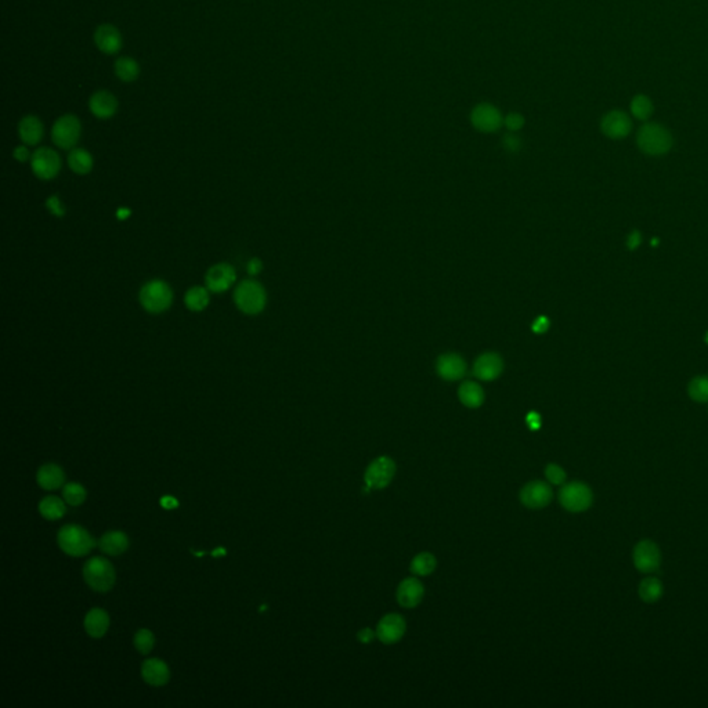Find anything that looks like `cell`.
<instances>
[{
  "label": "cell",
  "mask_w": 708,
  "mask_h": 708,
  "mask_svg": "<svg viewBox=\"0 0 708 708\" xmlns=\"http://www.w3.org/2000/svg\"><path fill=\"white\" fill-rule=\"evenodd\" d=\"M638 145L649 155H663L672 147L671 133L658 123H646L638 132Z\"/></svg>",
  "instance_id": "obj_4"
},
{
  "label": "cell",
  "mask_w": 708,
  "mask_h": 708,
  "mask_svg": "<svg viewBox=\"0 0 708 708\" xmlns=\"http://www.w3.org/2000/svg\"><path fill=\"white\" fill-rule=\"evenodd\" d=\"M68 165L76 174H87L93 169V156L83 148H72L68 155Z\"/></svg>",
  "instance_id": "obj_27"
},
{
  "label": "cell",
  "mask_w": 708,
  "mask_h": 708,
  "mask_svg": "<svg viewBox=\"0 0 708 708\" xmlns=\"http://www.w3.org/2000/svg\"><path fill=\"white\" fill-rule=\"evenodd\" d=\"M559 501L566 510L572 513H580L591 508L594 494L585 483L572 481L561 488Z\"/></svg>",
  "instance_id": "obj_6"
},
{
  "label": "cell",
  "mask_w": 708,
  "mask_h": 708,
  "mask_svg": "<svg viewBox=\"0 0 708 708\" xmlns=\"http://www.w3.org/2000/svg\"><path fill=\"white\" fill-rule=\"evenodd\" d=\"M31 166L41 180H52L61 170V158L54 149L43 147L34 152Z\"/></svg>",
  "instance_id": "obj_9"
},
{
  "label": "cell",
  "mask_w": 708,
  "mask_h": 708,
  "mask_svg": "<svg viewBox=\"0 0 708 708\" xmlns=\"http://www.w3.org/2000/svg\"><path fill=\"white\" fill-rule=\"evenodd\" d=\"M503 370L502 359L497 353H484L475 362L473 374L477 379L488 382L497 379Z\"/></svg>",
  "instance_id": "obj_16"
},
{
  "label": "cell",
  "mask_w": 708,
  "mask_h": 708,
  "mask_svg": "<svg viewBox=\"0 0 708 708\" xmlns=\"http://www.w3.org/2000/svg\"><path fill=\"white\" fill-rule=\"evenodd\" d=\"M115 72H116V76L121 81L132 82V81L137 79V76L140 74V67H138V64L133 59H130V57H121L115 63Z\"/></svg>",
  "instance_id": "obj_32"
},
{
  "label": "cell",
  "mask_w": 708,
  "mask_h": 708,
  "mask_svg": "<svg viewBox=\"0 0 708 708\" xmlns=\"http://www.w3.org/2000/svg\"><path fill=\"white\" fill-rule=\"evenodd\" d=\"M550 328V320L545 317V315H540L534 322H533V331L536 333H544L545 331H548Z\"/></svg>",
  "instance_id": "obj_40"
},
{
  "label": "cell",
  "mask_w": 708,
  "mask_h": 708,
  "mask_svg": "<svg viewBox=\"0 0 708 708\" xmlns=\"http://www.w3.org/2000/svg\"><path fill=\"white\" fill-rule=\"evenodd\" d=\"M689 396L697 403H708V377L694 378L689 384Z\"/></svg>",
  "instance_id": "obj_34"
},
{
  "label": "cell",
  "mask_w": 708,
  "mask_h": 708,
  "mask_svg": "<svg viewBox=\"0 0 708 708\" xmlns=\"http://www.w3.org/2000/svg\"><path fill=\"white\" fill-rule=\"evenodd\" d=\"M554 491L548 483L534 480L527 483L520 491V501L528 509H543L551 503Z\"/></svg>",
  "instance_id": "obj_11"
},
{
  "label": "cell",
  "mask_w": 708,
  "mask_h": 708,
  "mask_svg": "<svg viewBox=\"0 0 708 708\" xmlns=\"http://www.w3.org/2000/svg\"><path fill=\"white\" fill-rule=\"evenodd\" d=\"M406 629L407 625L404 618L397 613H391L381 618L375 634L382 643L392 645L399 642L404 636Z\"/></svg>",
  "instance_id": "obj_13"
},
{
  "label": "cell",
  "mask_w": 708,
  "mask_h": 708,
  "mask_svg": "<svg viewBox=\"0 0 708 708\" xmlns=\"http://www.w3.org/2000/svg\"><path fill=\"white\" fill-rule=\"evenodd\" d=\"M155 645V636L149 629H140L134 635V647L141 654H148Z\"/></svg>",
  "instance_id": "obj_36"
},
{
  "label": "cell",
  "mask_w": 708,
  "mask_h": 708,
  "mask_svg": "<svg viewBox=\"0 0 708 708\" xmlns=\"http://www.w3.org/2000/svg\"><path fill=\"white\" fill-rule=\"evenodd\" d=\"M94 42L97 48L105 54H115L122 48V37L119 31L110 24H104L97 28L94 34Z\"/></svg>",
  "instance_id": "obj_19"
},
{
  "label": "cell",
  "mask_w": 708,
  "mask_h": 708,
  "mask_svg": "<svg viewBox=\"0 0 708 708\" xmlns=\"http://www.w3.org/2000/svg\"><path fill=\"white\" fill-rule=\"evenodd\" d=\"M705 342H707V343H708V333H707V335H705Z\"/></svg>",
  "instance_id": "obj_49"
},
{
  "label": "cell",
  "mask_w": 708,
  "mask_h": 708,
  "mask_svg": "<svg viewBox=\"0 0 708 708\" xmlns=\"http://www.w3.org/2000/svg\"><path fill=\"white\" fill-rule=\"evenodd\" d=\"M30 156H31V154H30L28 148H27V147H24V145H20V147H17V148L14 149V158H16L19 162H25V160H28V158H30Z\"/></svg>",
  "instance_id": "obj_44"
},
{
  "label": "cell",
  "mask_w": 708,
  "mask_h": 708,
  "mask_svg": "<svg viewBox=\"0 0 708 708\" xmlns=\"http://www.w3.org/2000/svg\"><path fill=\"white\" fill-rule=\"evenodd\" d=\"M503 145L506 149L514 152L520 148V140L516 137V136H512V134H508L505 138H503Z\"/></svg>",
  "instance_id": "obj_42"
},
{
  "label": "cell",
  "mask_w": 708,
  "mask_h": 708,
  "mask_svg": "<svg viewBox=\"0 0 708 708\" xmlns=\"http://www.w3.org/2000/svg\"><path fill=\"white\" fill-rule=\"evenodd\" d=\"M641 242H642V236H641L638 231H634V233H631V234H629L628 241H627V245H628V248H629L631 251H634V249H636V248L641 245Z\"/></svg>",
  "instance_id": "obj_43"
},
{
  "label": "cell",
  "mask_w": 708,
  "mask_h": 708,
  "mask_svg": "<svg viewBox=\"0 0 708 708\" xmlns=\"http://www.w3.org/2000/svg\"><path fill=\"white\" fill-rule=\"evenodd\" d=\"M472 123L477 130L491 133L499 129L502 123V118L499 112L490 104L477 105L470 115Z\"/></svg>",
  "instance_id": "obj_17"
},
{
  "label": "cell",
  "mask_w": 708,
  "mask_h": 708,
  "mask_svg": "<svg viewBox=\"0 0 708 708\" xmlns=\"http://www.w3.org/2000/svg\"><path fill=\"white\" fill-rule=\"evenodd\" d=\"M436 370L444 381L454 382L459 381L466 374V363L458 354L447 353L437 359Z\"/></svg>",
  "instance_id": "obj_15"
},
{
  "label": "cell",
  "mask_w": 708,
  "mask_h": 708,
  "mask_svg": "<svg viewBox=\"0 0 708 708\" xmlns=\"http://www.w3.org/2000/svg\"><path fill=\"white\" fill-rule=\"evenodd\" d=\"M57 541L60 548L70 556L81 558L87 555L94 547L96 540L87 533V531L78 524H67L64 525L57 536Z\"/></svg>",
  "instance_id": "obj_2"
},
{
  "label": "cell",
  "mask_w": 708,
  "mask_h": 708,
  "mask_svg": "<svg viewBox=\"0 0 708 708\" xmlns=\"http://www.w3.org/2000/svg\"><path fill=\"white\" fill-rule=\"evenodd\" d=\"M138 299L144 310L151 314H160L171 306L173 291L166 281L151 280L141 287Z\"/></svg>",
  "instance_id": "obj_3"
},
{
  "label": "cell",
  "mask_w": 708,
  "mask_h": 708,
  "mask_svg": "<svg viewBox=\"0 0 708 708\" xmlns=\"http://www.w3.org/2000/svg\"><path fill=\"white\" fill-rule=\"evenodd\" d=\"M237 280V274L233 266L229 263H219L211 267L205 275V284L209 292L222 293L229 291Z\"/></svg>",
  "instance_id": "obj_12"
},
{
  "label": "cell",
  "mask_w": 708,
  "mask_h": 708,
  "mask_svg": "<svg viewBox=\"0 0 708 708\" xmlns=\"http://www.w3.org/2000/svg\"><path fill=\"white\" fill-rule=\"evenodd\" d=\"M396 475V464L389 457H379L374 459L364 475V480L368 488L382 490L386 488Z\"/></svg>",
  "instance_id": "obj_8"
},
{
  "label": "cell",
  "mask_w": 708,
  "mask_h": 708,
  "mask_svg": "<svg viewBox=\"0 0 708 708\" xmlns=\"http://www.w3.org/2000/svg\"><path fill=\"white\" fill-rule=\"evenodd\" d=\"M89 107L94 116H97L100 119H108L115 115V112L118 110V101L114 94H111L110 92L101 90L92 96V98L89 101Z\"/></svg>",
  "instance_id": "obj_21"
},
{
  "label": "cell",
  "mask_w": 708,
  "mask_h": 708,
  "mask_svg": "<svg viewBox=\"0 0 708 708\" xmlns=\"http://www.w3.org/2000/svg\"><path fill=\"white\" fill-rule=\"evenodd\" d=\"M234 303L247 315L260 314L267 303V293L263 285L255 280L240 282L234 291Z\"/></svg>",
  "instance_id": "obj_1"
},
{
  "label": "cell",
  "mask_w": 708,
  "mask_h": 708,
  "mask_svg": "<svg viewBox=\"0 0 708 708\" xmlns=\"http://www.w3.org/2000/svg\"><path fill=\"white\" fill-rule=\"evenodd\" d=\"M129 216H130V211H129V209H125V208L119 209V212H118V219L123 220V219H127Z\"/></svg>",
  "instance_id": "obj_48"
},
{
  "label": "cell",
  "mask_w": 708,
  "mask_h": 708,
  "mask_svg": "<svg viewBox=\"0 0 708 708\" xmlns=\"http://www.w3.org/2000/svg\"><path fill=\"white\" fill-rule=\"evenodd\" d=\"M141 676L151 686H163L170 678L169 667L159 658H148L141 665Z\"/></svg>",
  "instance_id": "obj_20"
},
{
  "label": "cell",
  "mask_w": 708,
  "mask_h": 708,
  "mask_svg": "<svg viewBox=\"0 0 708 708\" xmlns=\"http://www.w3.org/2000/svg\"><path fill=\"white\" fill-rule=\"evenodd\" d=\"M436 566H437V561H436V558L432 554L421 552L419 555H417L413 559L410 569H411V573L414 576H422L424 577V576L432 574L435 572Z\"/></svg>",
  "instance_id": "obj_31"
},
{
  "label": "cell",
  "mask_w": 708,
  "mask_h": 708,
  "mask_svg": "<svg viewBox=\"0 0 708 708\" xmlns=\"http://www.w3.org/2000/svg\"><path fill=\"white\" fill-rule=\"evenodd\" d=\"M43 133H45L43 123L41 122L39 118H37L34 115H28V116L23 118L19 125L20 138L27 145H37L38 143H41L43 138Z\"/></svg>",
  "instance_id": "obj_22"
},
{
  "label": "cell",
  "mask_w": 708,
  "mask_h": 708,
  "mask_svg": "<svg viewBox=\"0 0 708 708\" xmlns=\"http://www.w3.org/2000/svg\"><path fill=\"white\" fill-rule=\"evenodd\" d=\"M262 270H263V263H262V260H260V259H258V258L251 259V260L248 262V264H247V271H248V274H249V275H258Z\"/></svg>",
  "instance_id": "obj_41"
},
{
  "label": "cell",
  "mask_w": 708,
  "mask_h": 708,
  "mask_svg": "<svg viewBox=\"0 0 708 708\" xmlns=\"http://www.w3.org/2000/svg\"><path fill=\"white\" fill-rule=\"evenodd\" d=\"M631 112L636 119L646 121L653 114V103L645 94H638L631 100Z\"/></svg>",
  "instance_id": "obj_33"
},
{
  "label": "cell",
  "mask_w": 708,
  "mask_h": 708,
  "mask_svg": "<svg viewBox=\"0 0 708 708\" xmlns=\"http://www.w3.org/2000/svg\"><path fill=\"white\" fill-rule=\"evenodd\" d=\"M505 125L510 130H517V129H520L523 126V118L519 114H509L505 118Z\"/></svg>",
  "instance_id": "obj_39"
},
{
  "label": "cell",
  "mask_w": 708,
  "mask_h": 708,
  "mask_svg": "<svg viewBox=\"0 0 708 708\" xmlns=\"http://www.w3.org/2000/svg\"><path fill=\"white\" fill-rule=\"evenodd\" d=\"M41 514L48 520H56L65 514V503L57 497H46L39 503Z\"/></svg>",
  "instance_id": "obj_30"
},
{
  "label": "cell",
  "mask_w": 708,
  "mask_h": 708,
  "mask_svg": "<svg viewBox=\"0 0 708 708\" xmlns=\"http://www.w3.org/2000/svg\"><path fill=\"white\" fill-rule=\"evenodd\" d=\"M110 627V616L103 609H92L85 618V629L92 638H101Z\"/></svg>",
  "instance_id": "obj_24"
},
{
  "label": "cell",
  "mask_w": 708,
  "mask_h": 708,
  "mask_svg": "<svg viewBox=\"0 0 708 708\" xmlns=\"http://www.w3.org/2000/svg\"><path fill=\"white\" fill-rule=\"evenodd\" d=\"M601 129L605 133V136L617 140L629 134L632 129V122L624 111L614 110L603 116L601 122Z\"/></svg>",
  "instance_id": "obj_14"
},
{
  "label": "cell",
  "mask_w": 708,
  "mask_h": 708,
  "mask_svg": "<svg viewBox=\"0 0 708 708\" xmlns=\"http://www.w3.org/2000/svg\"><path fill=\"white\" fill-rule=\"evenodd\" d=\"M209 289L204 287H193L185 295V304L191 311H202L209 304Z\"/></svg>",
  "instance_id": "obj_28"
},
{
  "label": "cell",
  "mask_w": 708,
  "mask_h": 708,
  "mask_svg": "<svg viewBox=\"0 0 708 708\" xmlns=\"http://www.w3.org/2000/svg\"><path fill=\"white\" fill-rule=\"evenodd\" d=\"M46 208L49 209V212L53 215V216H57V218H63L65 215V208L61 202V200L57 197V196H52L48 201H46Z\"/></svg>",
  "instance_id": "obj_38"
},
{
  "label": "cell",
  "mask_w": 708,
  "mask_h": 708,
  "mask_svg": "<svg viewBox=\"0 0 708 708\" xmlns=\"http://www.w3.org/2000/svg\"><path fill=\"white\" fill-rule=\"evenodd\" d=\"M83 577L86 584L97 592H107L115 584V570L112 565L105 558L100 556H94L86 562Z\"/></svg>",
  "instance_id": "obj_5"
},
{
  "label": "cell",
  "mask_w": 708,
  "mask_h": 708,
  "mask_svg": "<svg viewBox=\"0 0 708 708\" xmlns=\"http://www.w3.org/2000/svg\"><path fill=\"white\" fill-rule=\"evenodd\" d=\"M374 638V632L370 629V628H364L359 632V639L363 642V643H370Z\"/></svg>",
  "instance_id": "obj_47"
},
{
  "label": "cell",
  "mask_w": 708,
  "mask_h": 708,
  "mask_svg": "<svg viewBox=\"0 0 708 708\" xmlns=\"http://www.w3.org/2000/svg\"><path fill=\"white\" fill-rule=\"evenodd\" d=\"M98 545L104 554L118 556L129 548V539L122 531H108L100 539Z\"/></svg>",
  "instance_id": "obj_23"
},
{
  "label": "cell",
  "mask_w": 708,
  "mask_h": 708,
  "mask_svg": "<svg viewBox=\"0 0 708 708\" xmlns=\"http://www.w3.org/2000/svg\"><path fill=\"white\" fill-rule=\"evenodd\" d=\"M545 476H547L548 481L555 486H562L568 477L565 469L562 466H559L558 464H550L545 468Z\"/></svg>",
  "instance_id": "obj_37"
},
{
  "label": "cell",
  "mask_w": 708,
  "mask_h": 708,
  "mask_svg": "<svg viewBox=\"0 0 708 708\" xmlns=\"http://www.w3.org/2000/svg\"><path fill=\"white\" fill-rule=\"evenodd\" d=\"M424 594L422 583L415 577H410L400 583L397 588V602L406 609H413L422 602Z\"/></svg>",
  "instance_id": "obj_18"
},
{
  "label": "cell",
  "mask_w": 708,
  "mask_h": 708,
  "mask_svg": "<svg viewBox=\"0 0 708 708\" xmlns=\"http://www.w3.org/2000/svg\"><path fill=\"white\" fill-rule=\"evenodd\" d=\"M458 397L465 407L477 408L484 402V392L479 384L468 381L459 386Z\"/></svg>",
  "instance_id": "obj_26"
},
{
  "label": "cell",
  "mask_w": 708,
  "mask_h": 708,
  "mask_svg": "<svg viewBox=\"0 0 708 708\" xmlns=\"http://www.w3.org/2000/svg\"><path fill=\"white\" fill-rule=\"evenodd\" d=\"M81 132L82 126L79 119L74 115H64L56 121L52 130V138L59 148L72 149L79 141Z\"/></svg>",
  "instance_id": "obj_7"
},
{
  "label": "cell",
  "mask_w": 708,
  "mask_h": 708,
  "mask_svg": "<svg viewBox=\"0 0 708 708\" xmlns=\"http://www.w3.org/2000/svg\"><path fill=\"white\" fill-rule=\"evenodd\" d=\"M639 598L646 603H654L660 601L664 592V587L661 581L656 577H646L639 584Z\"/></svg>",
  "instance_id": "obj_29"
},
{
  "label": "cell",
  "mask_w": 708,
  "mask_h": 708,
  "mask_svg": "<svg viewBox=\"0 0 708 708\" xmlns=\"http://www.w3.org/2000/svg\"><path fill=\"white\" fill-rule=\"evenodd\" d=\"M38 484L45 490H56L64 484L65 475L64 470L54 464L43 465L37 475Z\"/></svg>",
  "instance_id": "obj_25"
},
{
  "label": "cell",
  "mask_w": 708,
  "mask_h": 708,
  "mask_svg": "<svg viewBox=\"0 0 708 708\" xmlns=\"http://www.w3.org/2000/svg\"><path fill=\"white\" fill-rule=\"evenodd\" d=\"M525 421H527V424H528V426L531 429H539L540 425H541V418H540V415L537 413H530L527 415Z\"/></svg>",
  "instance_id": "obj_45"
},
{
  "label": "cell",
  "mask_w": 708,
  "mask_h": 708,
  "mask_svg": "<svg viewBox=\"0 0 708 708\" xmlns=\"http://www.w3.org/2000/svg\"><path fill=\"white\" fill-rule=\"evenodd\" d=\"M160 505H162L163 508H166V509H173V508H177V506H179V502H177L173 497L166 495V497H162V499H160Z\"/></svg>",
  "instance_id": "obj_46"
},
{
  "label": "cell",
  "mask_w": 708,
  "mask_h": 708,
  "mask_svg": "<svg viewBox=\"0 0 708 708\" xmlns=\"http://www.w3.org/2000/svg\"><path fill=\"white\" fill-rule=\"evenodd\" d=\"M63 495H64V499L67 501V503H70L72 506H78L85 502L86 490L79 483H68L64 486Z\"/></svg>",
  "instance_id": "obj_35"
},
{
  "label": "cell",
  "mask_w": 708,
  "mask_h": 708,
  "mask_svg": "<svg viewBox=\"0 0 708 708\" xmlns=\"http://www.w3.org/2000/svg\"><path fill=\"white\" fill-rule=\"evenodd\" d=\"M634 565L645 574H652L658 570L661 565V552L657 544L650 540L639 541L634 548Z\"/></svg>",
  "instance_id": "obj_10"
}]
</instances>
